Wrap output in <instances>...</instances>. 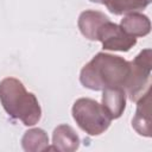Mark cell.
<instances>
[{"label": "cell", "mask_w": 152, "mask_h": 152, "mask_svg": "<svg viewBox=\"0 0 152 152\" xmlns=\"http://www.w3.org/2000/svg\"><path fill=\"white\" fill-rule=\"evenodd\" d=\"M131 66L125 58L106 52L96 53L81 70L80 82L91 90L104 88H122L128 81Z\"/></svg>", "instance_id": "obj_1"}, {"label": "cell", "mask_w": 152, "mask_h": 152, "mask_svg": "<svg viewBox=\"0 0 152 152\" xmlns=\"http://www.w3.org/2000/svg\"><path fill=\"white\" fill-rule=\"evenodd\" d=\"M0 102L11 118L20 120L25 126H33L42 118L38 99L18 78L6 77L0 82Z\"/></svg>", "instance_id": "obj_2"}, {"label": "cell", "mask_w": 152, "mask_h": 152, "mask_svg": "<svg viewBox=\"0 0 152 152\" xmlns=\"http://www.w3.org/2000/svg\"><path fill=\"white\" fill-rule=\"evenodd\" d=\"M71 114L78 127L89 135H100L108 129L112 118L103 106L89 97H81L75 101Z\"/></svg>", "instance_id": "obj_3"}, {"label": "cell", "mask_w": 152, "mask_h": 152, "mask_svg": "<svg viewBox=\"0 0 152 152\" xmlns=\"http://www.w3.org/2000/svg\"><path fill=\"white\" fill-rule=\"evenodd\" d=\"M151 57V49H145L129 62L131 71L125 87V93L131 101H138L150 89L152 70Z\"/></svg>", "instance_id": "obj_4"}, {"label": "cell", "mask_w": 152, "mask_h": 152, "mask_svg": "<svg viewBox=\"0 0 152 152\" xmlns=\"http://www.w3.org/2000/svg\"><path fill=\"white\" fill-rule=\"evenodd\" d=\"M97 40L102 43L103 50L109 51H129L135 44L137 38L128 34L120 25L112 23L110 20L106 21L97 32Z\"/></svg>", "instance_id": "obj_5"}, {"label": "cell", "mask_w": 152, "mask_h": 152, "mask_svg": "<svg viewBox=\"0 0 152 152\" xmlns=\"http://www.w3.org/2000/svg\"><path fill=\"white\" fill-rule=\"evenodd\" d=\"M151 125V89H148L138 100L137 110L132 119V127L138 134L150 138L152 135Z\"/></svg>", "instance_id": "obj_6"}, {"label": "cell", "mask_w": 152, "mask_h": 152, "mask_svg": "<svg viewBox=\"0 0 152 152\" xmlns=\"http://www.w3.org/2000/svg\"><path fill=\"white\" fill-rule=\"evenodd\" d=\"M108 20H109V18L100 11L86 10L80 14L77 25H78L81 33L87 39L97 40V32H99L100 27Z\"/></svg>", "instance_id": "obj_7"}, {"label": "cell", "mask_w": 152, "mask_h": 152, "mask_svg": "<svg viewBox=\"0 0 152 152\" xmlns=\"http://www.w3.org/2000/svg\"><path fill=\"white\" fill-rule=\"evenodd\" d=\"M101 104L113 119H119L126 108V93L122 88H104Z\"/></svg>", "instance_id": "obj_8"}, {"label": "cell", "mask_w": 152, "mask_h": 152, "mask_svg": "<svg viewBox=\"0 0 152 152\" xmlns=\"http://www.w3.org/2000/svg\"><path fill=\"white\" fill-rule=\"evenodd\" d=\"M80 137L69 125H59L52 134V148L59 152H72L80 147Z\"/></svg>", "instance_id": "obj_9"}, {"label": "cell", "mask_w": 152, "mask_h": 152, "mask_svg": "<svg viewBox=\"0 0 152 152\" xmlns=\"http://www.w3.org/2000/svg\"><path fill=\"white\" fill-rule=\"evenodd\" d=\"M120 26L133 37H145L151 31V21L147 15L138 12L126 14L120 23Z\"/></svg>", "instance_id": "obj_10"}, {"label": "cell", "mask_w": 152, "mask_h": 152, "mask_svg": "<svg viewBox=\"0 0 152 152\" xmlns=\"http://www.w3.org/2000/svg\"><path fill=\"white\" fill-rule=\"evenodd\" d=\"M21 146L26 152L45 151L49 147V137L42 128H31L24 133Z\"/></svg>", "instance_id": "obj_11"}, {"label": "cell", "mask_w": 152, "mask_h": 152, "mask_svg": "<svg viewBox=\"0 0 152 152\" xmlns=\"http://www.w3.org/2000/svg\"><path fill=\"white\" fill-rule=\"evenodd\" d=\"M151 0H107L106 6L108 11L115 15L128 14L146 8Z\"/></svg>", "instance_id": "obj_12"}, {"label": "cell", "mask_w": 152, "mask_h": 152, "mask_svg": "<svg viewBox=\"0 0 152 152\" xmlns=\"http://www.w3.org/2000/svg\"><path fill=\"white\" fill-rule=\"evenodd\" d=\"M89 1H91V2H96V4H102V5H104L107 0H89Z\"/></svg>", "instance_id": "obj_13"}]
</instances>
